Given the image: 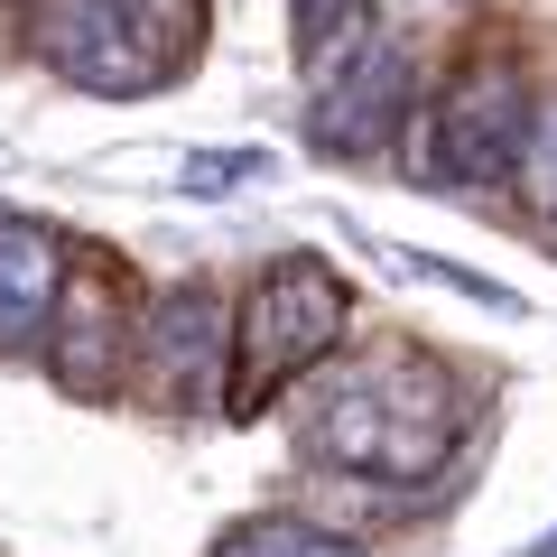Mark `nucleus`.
<instances>
[{"label":"nucleus","mask_w":557,"mask_h":557,"mask_svg":"<svg viewBox=\"0 0 557 557\" xmlns=\"http://www.w3.org/2000/svg\"><path fill=\"white\" fill-rule=\"evenodd\" d=\"M47 372L75 399H112L131 372V278L112 251H75L57 288V317H47Z\"/></svg>","instance_id":"obj_5"},{"label":"nucleus","mask_w":557,"mask_h":557,"mask_svg":"<svg viewBox=\"0 0 557 557\" xmlns=\"http://www.w3.org/2000/svg\"><path fill=\"white\" fill-rule=\"evenodd\" d=\"M520 159H530V75L502 47H483L446 75L437 112L418 121L409 168L437 186H511Z\"/></svg>","instance_id":"obj_2"},{"label":"nucleus","mask_w":557,"mask_h":557,"mask_svg":"<svg viewBox=\"0 0 557 557\" xmlns=\"http://www.w3.org/2000/svg\"><path fill=\"white\" fill-rule=\"evenodd\" d=\"M288 28H298V65L317 84H335L372 47V0H288Z\"/></svg>","instance_id":"obj_9"},{"label":"nucleus","mask_w":557,"mask_h":557,"mask_svg":"<svg viewBox=\"0 0 557 557\" xmlns=\"http://www.w3.org/2000/svg\"><path fill=\"white\" fill-rule=\"evenodd\" d=\"M57 288H65V242L28 214H0V354L47 335Z\"/></svg>","instance_id":"obj_8"},{"label":"nucleus","mask_w":557,"mask_h":557,"mask_svg":"<svg viewBox=\"0 0 557 557\" xmlns=\"http://www.w3.org/2000/svg\"><path fill=\"white\" fill-rule=\"evenodd\" d=\"M242 177H260V159H251V149H214V159H205V149H196L177 186H186V196H233Z\"/></svg>","instance_id":"obj_11"},{"label":"nucleus","mask_w":557,"mask_h":557,"mask_svg":"<svg viewBox=\"0 0 557 557\" xmlns=\"http://www.w3.org/2000/svg\"><path fill=\"white\" fill-rule=\"evenodd\" d=\"M28 57L84 94H149L168 47L131 20V0H28Z\"/></svg>","instance_id":"obj_4"},{"label":"nucleus","mask_w":557,"mask_h":557,"mask_svg":"<svg viewBox=\"0 0 557 557\" xmlns=\"http://www.w3.org/2000/svg\"><path fill=\"white\" fill-rule=\"evenodd\" d=\"M214 557H362V548L335 539V530H307V520L260 511V520H233V530L214 539Z\"/></svg>","instance_id":"obj_10"},{"label":"nucleus","mask_w":557,"mask_h":557,"mask_svg":"<svg viewBox=\"0 0 557 557\" xmlns=\"http://www.w3.org/2000/svg\"><path fill=\"white\" fill-rule=\"evenodd\" d=\"M307 446L372 483H428L446 465V446H456V391H446V372L428 354H381L317 399Z\"/></svg>","instance_id":"obj_1"},{"label":"nucleus","mask_w":557,"mask_h":557,"mask_svg":"<svg viewBox=\"0 0 557 557\" xmlns=\"http://www.w3.org/2000/svg\"><path fill=\"white\" fill-rule=\"evenodd\" d=\"M139 354H149V391L168 409H196L223 372V298L205 278H177L139 307Z\"/></svg>","instance_id":"obj_6"},{"label":"nucleus","mask_w":557,"mask_h":557,"mask_svg":"<svg viewBox=\"0 0 557 557\" xmlns=\"http://www.w3.org/2000/svg\"><path fill=\"white\" fill-rule=\"evenodd\" d=\"M409 94H418L409 47H362V57L325 84V102H317V149H335V159L381 149L391 131H409Z\"/></svg>","instance_id":"obj_7"},{"label":"nucleus","mask_w":557,"mask_h":557,"mask_svg":"<svg viewBox=\"0 0 557 557\" xmlns=\"http://www.w3.org/2000/svg\"><path fill=\"white\" fill-rule=\"evenodd\" d=\"M344 317H354V298H344V278L325 270L317 251H288L270 260V270L251 278V298H242V344H233V418H251L260 399L278 391V381H298L307 362L335 354Z\"/></svg>","instance_id":"obj_3"},{"label":"nucleus","mask_w":557,"mask_h":557,"mask_svg":"<svg viewBox=\"0 0 557 557\" xmlns=\"http://www.w3.org/2000/svg\"><path fill=\"white\" fill-rule=\"evenodd\" d=\"M399 270H418V278H446V288H465V298L474 307H502V317H511V288H502V278H474V270H456V260H428V251H399Z\"/></svg>","instance_id":"obj_12"},{"label":"nucleus","mask_w":557,"mask_h":557,"mask_svg":"<svg viewBox=\"0 0 557 557\" xmlns=\"http://www.w3.org/2000/svg\"><path fill=\"white\" fill-rule=\"evenodd\" d=\"M530 196H539V214L557 223V121H530Z\"/></svg>","instance_id":"obj_13"}]
</instances>
